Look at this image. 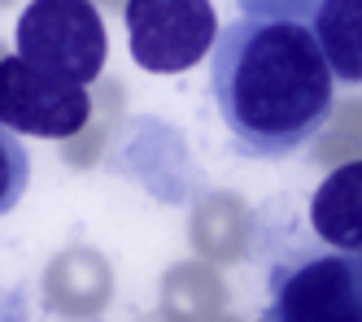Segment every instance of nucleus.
Segmentation results:
<instances>
[{
    "label": "nucleus",
    "mask_w": 362,
    "mask_h": 322,
    "mask_svg": "<svg viewBox=\"0 0 362 322\" xmlns=\"http://www.w3.org/2000/svg\"><path fill=\"white\" fill-rule=\"evenodd\" d=\"M358 257H362V253H358Z\"/></svg>",
    "instance_id": "nucleus-10"
},
{
    "label": "nucleus",
    "mask_w": 362,
    "mask_h": 322,
    "mask_svg": "<svg viewBox=\"0 0 362 322\" xmlns=\"http://www.w3.org/2000/svg\"><path fill=\"white\" fill-rule=\"evenodd\" d=\"M132 61L148 74H184L210 57L218 13L210 0H127Z\"/></svg>",
    "instance_id": "nucleus-4"
},
{
    "label": "nucleus",
    "mask_w": 362,
    "mask_h": 322,
    "mask_svg": "<svg viewBox=\"0 0 362 322\" xmlns=\"http://www.w3.org/2000/svg\"><path fill=\"white\" fill-rule=\"evenodd\" d=\"M310 227L327 249L362 253V161L336 166L310 196Z\"/></svg>",
    "instance_id": "nucleus-6"
},
{
    "label": "nucleus",
    "mask_w": 362,
    "mask_h": 322,
    "mask_svg": "<svg viewBox=\"0 0 362 322\" xmlns=\"http://www.w3.org/2000/svg\"><path fill=\"white\" fill-rule=\"evenodd\" d=\"M245 18H293L310 22V13L319 9V0H236Z\"/></svg>",
    "instance_id": "nucleus-9"
},
{
    "label": "nucleus",
    "mask_w": 362,
    "mask_h": 322,
    "mask_svg": "<svg viewBox=\"0 0 362 322\" xmlns=\"http://www.w3.org/2000/svg\"><path fill=\"white\" fill-rule=\"evenodd\" d=\"M310 31L336 83L362 88V0H319V9L310 13Z\"/></svg>",
    "instance_id": "nucleus-7"
},
{
    "label": "nucleus",
    "mask_w": 362,
    "mask_h": 322,
    "mask_svg": "<svg viewBox=\"0 0 362 322\" xmlns=\"http://www.w3.org/2000/svg\"><path fill=\"white\" fill-rule=\"evenodd\" d=\"M92 118V100L83 83L35 70L27 57H0V122L18 136L35 140H70Z\"/></svg>",
    "instance_id": "nucleus-5"
},
{
    "label": "nucleus",
    "mask_w": 362,
    "mask_h": 322,
    "mask_svg": "<svg viewBox=\"0 0 362 322\" xmlns=\"http://www.w3.org/2000/svg\"><path fill=\"white\" fill-rule=\"evenodd\" d=\"M18 52L62 83H92L105 70L110 35L92 0H31L18 18Z\"/></svg>",
    "instance_id": "nucleus-2"
},
{
    "label": "nucleus",
    "mask_w": 362,
    "mask_h": 322,
    "mask_svg": "<svg viewBox=\"0 0 362 322\" xmlns=\"http://www.w3.org/2000/svg\"><path fill=\"white\" fill-rule=\"evenodd\" d=\"M210 92L245 153L288 157L327 122L336 74L310 22L240 18L223 26L210 48Z\"/></svg>",
    "instance_id": "nucleus-1"
},
{
    "label": "nucleus",
    "mask_w": 362,
    "mask_h": 322,
    "mask_svg": "<svg viewBox=\"0 0 362 322\" xmlns=\"http://www.w3.org/2000/svg\"><path fill=\"white\" fill-rule=\"evenodd\" d=\"M27 183H31V157H27V148H22L18 131H9L5 122H0V218L22 201Z\"/></svg>",
    "instance_id": "nucleus-8"
},
{
    "label": "nucleus",
    "mask_w": 362,
    "mask_h": 322,
    "mask_svg": "<svg viewBox=\"0 0 362 322\" xmlns=\"http://www.w3.org/2000/svg\"><path fill=\"white\" fill-rule=\"evenodd\" d=\"M267 318L284 322H362V257L349 249L279 261Z\"/></svg>",
    "instance_id": "nucleus-3"
}]
</instances>
